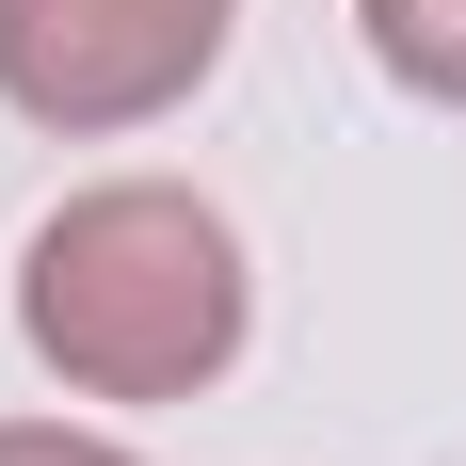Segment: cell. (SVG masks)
Masks as SVG:
<instances>
[{
    "instance_id": "cell-2",
    "label": "cell",
    "mask_w": 466,
    "mask_h": 466,
    "mask_svg": "<svg viewBox=\"0 0 466 466\" xmlns=\"http://www.w3.org/2000/svg\"><path fill=\"white\" fill-rule=\"evenodd\" d=\"M241 0H0V96L65 145L161 129L209 65H226Z\"/></svg>"
},
{
    "instance_id": "cell-1",
    "label": "cell",
    "mask_w": 466,
    "mask_h": 466,
    "mask_svg": "<svg viewBox=\"0 0 466 466\" xmlns=\"http://www.w3.org/2000/svg\"><path fill=\"white\" fill-rule=\"evenodd\" d=\"M241 322H258L241 226L209 193H177V177L65 193L33 226V258H16V338L81 402H193V386H226Z\"/></svg>"
},
{
    "instance_id": "cell-3",
    "label": "cell",
    "mask_w": 466,
    "mask_h": 466,
    "mask_svg": "<svg viewBox=\"0 0 466 466\" xmlns=\"http://www.w3.org/2000/svg\"><path fill=\"white\" fill-rule=\"evenodd\" d=\"M354 33H370V65H386L402 96L466 113V0H354Z\"/></svg>"
},
{
    "instance_id": "cell-4",
    "label": "cell",
    "mask_w": 466,
    "mask_h": 466,
    "mask_svg": "<svg viewBox=\"0 0 466 466\" xmlns=\"http://www.w3.org/2000/svg\"><path fill=\"white\" fill-rule=\"evenodd\" d=\"M0 466H145L129 434H81V419H0Z\"/></svg>"
}]
</instances>
